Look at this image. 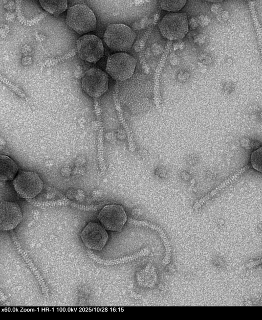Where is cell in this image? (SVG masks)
<instances>
[{"label": "cell", "mask_w": 262, "mask_h": 320, "mask_svg": "<svg viewBox=\"0 0 262 320\" xmlns=\"http://www.w3.org/2000/svg\"><path fill=\"white\" fill-rule=\"evenodd\" d=\"M136 37L135 32L128 26L122 24H114L106 28L103 40L111 50L121 52L132 47Z\"/></svg>", "instance_id": "6da1fadb"}, {"label": "cell", "mask_w": 262, "mask_h": 320, "mask_svg": "<svg viewBox=\"0 0 262 320\" xmlns=\"http://www.w3.org/2000/svg\"><path fill=\"white\" fill-rule=\"evenodd\" d=\"M66 22L69 28L79 34L91 32L96 27L94 12L88 6L82 4L69 8L67 12Z\"/></svg>", "instance_id": "7a4b0ae2"}, {"label": "cell", "mask_w": 262, "mask_h": 320, "mask_svg": "<svg viewBox=\"0 0 262 320\" xmlns=\"http://www.w3.org/2000/svg\"><path fill=\"white\" fill-rule=\"evenodd\" d=\"M136 61L130 55L119 52L109 56L106 64V72L117 81H124L134 74Z\"/></svg>", "instance_id": "3957f363"}, {"label": "cell", "mask_w": 262, "mask_h": 320, "mask_svg": "<svg viewBox=\"0 0 262 320\" xmlns=\"http://www.w3.org/2000/svg\"><path fill=\"white\" fill-rule=\"evenodd\" d=\"M159 29L162 35L169 40L181 39L188 31L187 15L182 12H170L161 19Z\"/></svg>", "instance_id": "277c9868"}, {"label": "cell", "mask_w": 262, "mask_h": 320, "mask_svg": "<svg viewBox=\"0 0 262 320\" xmlns=\"http://www.w3.org/2000/svg\"><path fill=\"white\" fill-rule=\"evenodd\" d=\"M14 188L18 196L31 199L42 190L43 184L39 175L32 171H21L13 180Z\"/></svg>", "instance_id": "5b68a950"}, {"label": "cell", "mask_w": 262, "mask_h": 320, "mask_svg": "<svg viewBox=\"0 0 262 320\" xmlns=\"http://www.w3.org/2000/svg\"><path fill=\"white\" fill-rule=\"evenodd\" d=\"M107 75L98 68H91L84 73L81 78V87L84 92L93 98H98L107 90Z\"/></svg>", "instance_id": "8992f818"}, {"label": "cell", "mask_w": 262, "mask_h": 320, "mask_svg": "<svg viewBox=\"0 0 262 320\" xmlns=\"http://www.w3.org/2000/svg\"><path fill=\"white\" fill-rule=\"evenodd\" d=\"M76 47L80 59L90 63H96L103 55L102 42L95 35H82L77 40Z\"/></svg>", "instance_id": "52a82bcc"}, {"label": "cell", "mask_w": 262, "mask_h": 320, "mask_svg": "<svg viewBox=\"0 0 262 320\" xmlns=\"http://www.w3.org/2000/svg\"><path fill=\"white\" fill-rule=\"evenodd\" d=\"M98 218L106 230L119 232L127 221V215L121 205L112 204L105 205L100 210Z\"/></svg>", "instance_id": "ba28073f"}, {"label": "cell", "mask_w": 262, "mask_h": 320, "mask_svg": "<svg viewBox=\"0 0 262 320\" xmlns=\"http://www.w3.org/2000/svg\"><path fill=\"white\" fill-rule=\"evenodd\" d=\"M81 239L87 248L100 251L106 244L108 235L102 225L97 222H90L83 229Z\"/></svg>", "instance_id": "9c48e42d"}, {"label": "cell", "mask_w": 262, "mask_h": 320, "mask_svg": "<svg viewBox=\"0 0 262 320\" xmlns=\"http://www.w3.org/2000/svg\"><path fill=\"white\" fill-rule=\"evenodd\" d=\"M23 214L18 204L14 202L2 201L0 203V228L10 231L21 221Z\"/></svg>", "instance_id": "30bf717a"}, {"label": "cell", "mask_w": 262, "mask_h": 320, "mask_svg": "<svg viewBox=\"0 0 262 320\" xmlns=\"http://www.w3.org/2000/svg\"><path fill=\"white\" fill-rule=\"evenodd\" d=\"M18 170L15 162L9 157L0 155V180L10 181L14 179Z\"/></svg>", "instance_id": "8fae6325"}, {"label": "cell", "mask_w": 262, "mask_h": 320, "mask_svg": "<svg viewBox=\"0 0 262 320\" xmlns=\"http://www.w3.org/2000/svg\"><path fill=\"white\" fill-rule=\"evenodd\" d=\"M249 168V166H246L244 167L239 169L237 172H236L233 175L231 176L228 179L222 182L220 185H219L216 188H215L213 191H212L208 195L204 197L203 198L201 199L199 201H198L195 205H194V208H196L200 207L202 204L205 202L207 200L210 199L211 197L214 196L217 192L221 191L222 189L226 187L227 185L231 183L233 181L236 179L238 176H239L242 174H243L248 168Z\"/></svg>", "instance_id": "7c38bea8"}, {"label": "cell", "mask_w": 262, "mask_h": 320, "mask_svg": "<svg viewBox=\"0 0 262 320\" xmlns=\"http://www.w3.org/2000/svg\"><path fill=\"white\" fill-rule=\"evenodd\" d=\"M42 8L54 15H58L64 12L67 8V1H39Z\"/></svg>", "instance_id": "4fadbf2b"}, {"label": "cell", "mask_w": 262, "mask_h": 320, "mask_svg": "<svg viewBox=\"0 0 262 320\" xmlns=\"http://www.w3.org/2000/svg\"><path fill=\"white\" fill-rule=\"evenodd\" d=\"M186 3V1H161L160 5L163 10L177 12L182 8Z\"/></svg>", "instance_id": "5bb4252c"}, {"label": "cell", "mask_w": 262, "mask_h": 320, "mask_svg": "<svg viewBox=\"0 0 262 320\" xmlns=\"http://www.w3.org/2000/svg\"><path fill=\"white\" fill-rule=\"evenodd\" d=\"M250 161L254 169L262 173V146L252 152Z\"/></svg>", "instance_id": "9a60e30c"}, {"label": "cell", "mask_w": 262, "mask_h": 320, "mask_svg": "<svg viewBox=\"0 0 262 320\" xmlns=\"http://www.w3.org/2000/svg\"><path fill=\"white\" fill-rule=\"evenodd\" d=\"M217 18L222 22L227 21L230 18V13L227 10H223L218 14Z\"/></svg>", "instance_id": "2e32d148"}, {"label": "cell", "mask_w": 262, "mask_h": 320, "mask_svg": "<svg viewBox=\"0 0 262 320\" xmlns=\"http://www.w3.org/2000/svg\"><path fill=\"white\" fill-rule=\"evenodd\" d=\"M211 10L213 12L219 14L222 11L221 5L218 3L213 4L211 7Z\"/></svg>", "instance_id": "e0dca14e"}]
</instances>
